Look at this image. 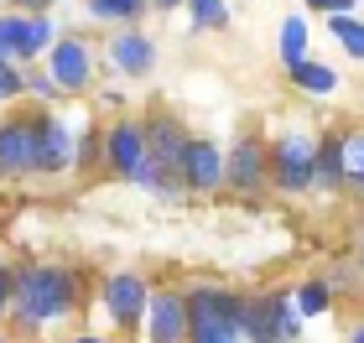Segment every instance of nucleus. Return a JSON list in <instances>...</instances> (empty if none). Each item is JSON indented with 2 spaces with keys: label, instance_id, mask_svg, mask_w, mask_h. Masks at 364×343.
<instances>
[{
  "label": "nucleus",
  "instance_id": "f257e3e1",
  "mask_svg": "<svg viewBox=\"0 0 364 343\" xmlns=\"http://www.w3.org/2000/svg\"><path fill=\"white\" fill-rule=\"evenodd\" d=\"M16 317L21 322H53L68 312V276L63 271H47V266H31L16 276Z\"/></svg>",
  "mask_w": 364,
  "mask_h": 343
},
{
  "label": "nucleus",
  "instance_id": "f03ea898",
  "mask_svg": "<svg viewBox=\"0 0 364 343\" xmlns=\"http://www.w3.org/2000/svg\"><path fill=\"white\" fill-rule=\"evenodd\" d=\"M312 177H318V141L312 136H281V146H276V183L287 187V192H296V187H307Z\"/></svg>",
  "mask_w": 364,
  "mask_h": 343
},
{
  "label": "nucleus",
  "instance_id": "7ed1b4c3",
  "mask_svg": "<svg viewBox=\"0 0 364 343\" xmlns=\"http://www.w3.org/2000/svg\"><path fill=\"white\" fill-rule=\"evenodd\" d=\"M31 156H37V172H68L73 161V130L58 120L31 125Z\"/></svg>",
  "mask_w": 364,
  "mask_h": 343
},
{
  "label": "nucleus",
  "instance_id": "20e7f679",
  "mask_svg": "<svg viewBox=\"0 0 364 343\" xmlns=\"http://www.w3.org/2000/svg\"><path fill=\"white\" fill-rule=\"evenodd\" d=\"M146 161H151L146 130H141V125H114V130H109V167L120 172V177H130V183H136Z\"/></svg>",
  "mask_w": 364,
  "mask_h": 343
},
{
  "label": "nucleus",
  "instance_id": "39448f33",
  "mask_svg": "<svg viewBox=\"0 0 364 343\" xmlns=\"http://www.w3.org/2000/svg\"><path fill=\"white\" fill-rule=\"evenodd\" d=\"M229 177V156L213 151V141H188V156H182V183L188 187H219Z\"/></svg>",
  "mask_w": 364,
  "mask_h": 343
},
{
  "label": "nucleus",
  "instance_id": "423d86ee",
  "mask_svg": "<svg viewBox=\"0 0 364 343\" xmlns=\"http://www.w3.org/2000/svg\"><path fill=\"white\" fill-rule=\"evenodd\" d=\"M193 333L188 322V297H151V343H182Z\"/></svg>",
  "mask_w": 364,
  "mask_h": 343
},
{
  "label": "nucleus",
  "instance_id": "0eeeda50",
  "mask_svg": "<svg viewBox=\"0 0 364 343\" xmlns=\"http://www.w3.org/2000/svg\"><path fill=\"white\" fill-rule=\"evenodd\" d=\"M0 172H6V177L37 172V156H31V125H0Z\"/></svg>",
  "mask_w": 364,
  "mask_h": 343
},
{
  "label": "nucleus",
  "instance_id": "6e6552de",
  "mask_svg": "<svg viewBox=\"0 0 364 343\" xmlns=\"http://www.w3.org/2000/svg\"><path fill=\"white\" fill-rule=\"evenodd\" d=\"M53 78H58V84L63 89H84L89 84V47L84 42H58L53 47Z\"/></svg>",
  "mask_w": 364,
  "mask_h": 343
},
{
  "label": "nucleus",
  "instance_id": "1a4fd4ad",
  "mask_svg": "<svg viewBox=\"0 0 364 343\" xmlns=\"http://www.w3.org/2000/svg\"><path fill=\"white\" fill-rule=\"evenodd\" d=\"M224 183H235L245 192L260 187V183H266V151H260L255 141H240L235 151H229V177H224Z\"/></svg>",
  "mask_w": 364,
  "mask_h": 343
},
{
  "label": "nucleus",
  "instance_id": "9d476101",
  "mask_svg": "<svg viewBox=\"0 0 364 343\" xmlns=\"http://www.w3.org/2000/svg\"><path fill=\"white\" fill-rule=\"evenodd\" d=\"M105 302H109V317H114V322H136V317H141V307H146V286H141V276H114L109 291H105Z\"/></svg>",
  "mask_w": 364,
  "mask_h": 343
},
{
  "label": "nucleus",
  "instance_id": "9b49d317",
  "mask_svg": "<svg viewBox=\"0 0 364 343\" xmlns=\"http://www.w3.org/2000/svg\"><path fill=\"white\" fill-rule=\"evenodd\" d=\"M146 146H151V161L161 172H182V156H188V141H182L177 125H151L146 130Z\"/></svg>",
  "mask_w": 364,
  "mask_h": 343
},
{
  "label": "nucleus",
  "instance_id": "f8f14e48",
  "mask_svg": "<svg viewBox=\"0 0 364 343\" xmlns=\"http://www.w3.org/2000/svg\"><path fill=\"white\" fill-rule=\"evenodd\" d=\"M109 58H114V68H125V73H146V68L156 62L151 42H146L141 31H125V37H114V42H109Z\"/></svg>",
  "mask_w": 364,
  "mask_h": 343
},
{
  "label": "nucleus",
  "instance_id": "ddd939ff",
  "mask_svg": "<svg viewBox=\"0 0 364 343\" xmlns=\"http://www.w3.org/2000/svg\"><path fill=\"white\" fill-rule=\"evenodd\" d=\"M245 343H281V338H276V312H271V297L245 302Z\"/></svg>",
  "mask_w": 364,
  "mask_h": 343
},
{
  "label": "nucleus",
  "instance_id": "4468645a",
  "mask_svg": "<svg viewBox=\"0 0 364 343\" xmlns=\"http://www.w3.org/2000/svg\"><path fill=\"white\" fill-rule=\"evenodd\" d=\"M271 312H276V338L281 343H291L296 333H302V307H296V297H271Z\"/></svg>",
  "mask_w": 364,
  "mask_h": 343
},
{
  "label": "nucleus",
  "instance_id": "2eb2a0df",
  "mask_svg": "<svg viewBox=\"0 0 364 343\" xmlns=\"http://www.w3.org/2000/svg\"><path fill=\"white\" fill-rule=\"evenodd\" d=\"M328 31H333V42L349 58H364V21H354V16H328Z\"/></svg>",
  "mask_w": 364,
  "mask_h": 343
},
{
  "label": "nucleus",
  "instance_id": "dca6fc26",
  "mask_svg": "<svg viewBox=\"0 0 364 343\" xmlns=\"http://www.w3.org/2000/svg\"><path fill=\"white\" fill-rule=\"evenodd\" d=\"M281 58H287V68L307 62V26L296 21V16H287V21H281Z\"/></svg>",
  "mask_w": 364,
  "mask_h": 343
},
{
  "label": "nucleus",
  "instance_id": "f3484780",
  "mask_svg": "<svg viewBox=\"0 0 364 343\" xmlns=\"http://www.w3.org/2000/svg\"><path fill=\"white\" fill-rule=\"evenodd\" d=\"M291 78H296V89H307V94H333V89H338V78L328 73L323 62H296Z\"/></svg>",
  "mask_w": 364,
  "mask_h": 343
},
{
  "label": "nucleus",
  "instance_id": "a211bd4d",
  "mask_svg": "<svg viewBox=\"0 0 364 343\" xmlns=\"http://www.w3.org/2000/svg\"><path fill=\"white\" fill-rule=\"evenodd\" d=\"M343 183L364 187V130H354V136H343Z\"/></svg>",
  "mask_w": 364,
  "mask_h": 343
},
{
  "label": "nucleus",
  "instance_id": "6ab92c4d",
  "mask_svg": "<svg viewBox=\"0 0 364 343\" xmlns=\"http://www.w3.org/2000/svg\"><path fill=\"white\" fill-rule=\"evenodd\" d=\"M47 47H58L53 42V16H26V47H21V58H37V53H47Z\"/></svg>",
  "mask_w": 364,
  "mask_h": 343
},
{
  "label": "nucleus",
  "instance_id": "aec40b11",
  "mask_svg": "<svg viewBox=\"0 0 364 343\" xmlns=\"http://www.w3.org/2000/svg\"><path fill=\"white\" fill-rule=\"evenodd\" d=\"M312 183H323V187H338L343 183V146L338 141L318 151V177H312Z\"/></svg>",
  "mask_w": 364,
  "mask_h": 343
},
{
  "label": "nucleus",
  "instance_id": "412c9836",
  "mask_svg": "<svg viewBox=\"0 0 364 343\" xmlns=\"http://www.w3.org/2000/svg\"><path fill=\"white\" fill-rule=\"evenodd\" d=\"M21 47H26V21L21 16H6V21H0V62L21 58Z\"/></svg>",
  "mask_w": 364,
  "mask_h": 343
},
{
  "label": "nucleus",
  "instance_id": "4be33fe9",
  "mask_svg": "<svg viewBox=\"0 0 364 343\" xmlns=\"http://www.w3.org/2000/svg\"><path fill=\"white\" fill-rule=\"evenodd\" d=\"M193 6V26H224L229 21V0H188Z\"/></svg>",
  "mask_w": 364,
  "mask_h": 343
},
{
  "label": "nucleus",
  "instance_id": "5701e85b",
  "mask_svg": "<svg viewBox=\"0 0 364 343\" xmlns=\"http://www.w3.org/2000/svg\"><path fill=\"white\" fill-rule=\"evenodd\" d=\"M245 322H208V328H193V343H240Z\"/></svg>",
  "mask_w": 364,
  "mask_h": 343
},
{
  "label": "nucleus",
  "instance_id": "b1692460",
  "mask_svg": "<svg viewBox=\"0 0 364 343\" xmlns=\"http://www.w3.org/2000/svg\"><path fill=\"white\" fill-rule=\"evenodd\" d=\"M89 11H94V16H105V21H125V16L146 11V0H89Z\"/></svg>",
  "mask_w": 364,
  "mask_h": 343
},
{
  "label": "nucleus",
  "instance_id": "393cba45",
  "mask_svg": "<svg viewBox=\"0 0 364 343\" xmlns=\"http://www.w3.org/2000/svg\"><path fill=\"white\" fill-rule=\"evenodd\" d=\"M296 307H302L307 317H318V312H328V291L323 286H302L296 291Z\"/></svg>",
  "mask_w": 364,
  "mask_h": 343
},
{
  "label": "nucleus",
  "instance_id": "a878e982",
  "mask_svg": "<svg viewBox=\"0 0 364 343\" xmlns=\"http://www.w3.org/2000/svg\"><path fill=\"white\" fill-rule=\"evenodd\" d=\"M16 94H26V78L11 62H0V99H16Z\"/></svg>",
  "mask_w": 364,
  "mask_h": 343
},
{
  "label": "nucleus",
  "instance_id": "bb28decb",
  "mask_svg": "<svg viewBox=\"0 0 364 343\" xmlns=\"http://www.w3.org/2000/svg\"><path fill=\"white\" fill-rule=\"evenodd\" d=\"M307 6H318L328 16H349V6H359V0H307Z\"/></svg>",
  "mask_w": 364,
  "mask_h": 343
},
{
  "label": "nucleus",
  "instance_id": "cd10ccee",
  "mask_svg": "<svg viewBox=\"0 0 364 343\" xmlns=\"http://www.w3.org/2000/svg\"><path fill=\"white\" fill-rule=\"evenodd\" d=\"M11 302H16V276H6V271H0V312H6Z\"/></svg>",
  "mask_w": 364,
  "mask_h": 343
},
{
  "label": "nucleus",
  "instance_id": "c85d7f7f",
  "mask_svg": "<svg viewBox=\"0 0 364 343\" xmlns=\"http://www.w3.org/2000/svg\"><path fill=\"white\" fill-rule=\"evenodd\" d=\"M26 89H31V94H58V78H53V73H37Z\"/></svg>",
  "mask_w": 364,
  "mask_h": 343
},
{
  "label": "nucleus",
  "instance_id": "c756f323",
  "mask_svg": "<svg viewBox=\"0 0 364 343\" xmlns=\"http://www.w3.org/2000/svg\"><path fill=\"white\" fill-rule=\"evenodd\" d=\"M354 343H364V328H359V333H354Z\"/></svg>",
  "mask_w": 364,
  "mask_h": 343
},
{
  "label": "nucleus",
  "instance_id": "7c9ffc66",
  "mask_svg": "<svg viewBox=\"0 0 364 343\" xmlns=\"http://www.w3.org/2000/svg\"><path fill=\"white\" fill-rule=\"evenodd\" d=\"M78 343H99V338H78Z\"/></svg>",
  "mask_w": 364,
  "mask_h": 343
},
{
  "label": "nucleus",
  "instance_id": "2f4dec72",
  "mask_svg": "<svg viewBox=\"0 0 364 343\" xmlns=\"http://www.w3.org/2000/svg\"><path fill=\"white\" fill-rule=\"evenodd\" d=\"M161 6H177V0H161Z\"/></svg>",
  "mask_w": 364,
  "mask_h": 343
}]
</instances>
